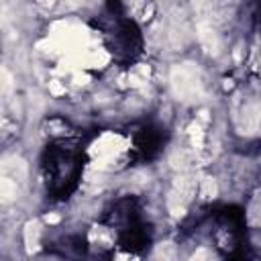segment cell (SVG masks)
<instances>
[{
	"mask_svg": "<svg viewBox=\"0 0 261 261\" xmlns=\"http://www.w3.org/2000/svg\"><path fill=\"white\" fill-rule=\"evenodd\" d=\"M88 153L71 135L53 137L41 155V177L53 200H65L82 179Z\"/></svg>",
	"mask_w": 261,
	"mask_h": 261,
	"instance_id": "cell-1",
	"label": "cell"
},
{
	"mask_svg": "<svg viewBox=\"0 0 261 261\" xmlns=\"http://www.w3.org/2000/svg\"><path fill=\"white\" fill-rule=\"evenodd\" d=\"M98 24L104 51L118 63H133L143 51L139 24L126 16H110Z\"/></svg>",
	"mask_w": 261,
	"mask_h": 261,
	"instance_id": "cell-2",
	"label": "cell"
}]
</instances>
